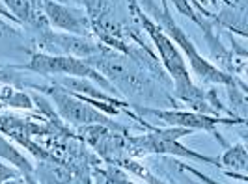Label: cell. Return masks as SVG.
<instances>
[{"instance_id": "2", "label": "cell", "mask_w": 248, "mask_h": 184, "mask_svg": "<svg viewBox=\"0 0 248 184\" xmlns=\"http://www.w3.org/2000/svg\"><path fill=\"white\" fill-rule=\"evenodd\" d=\"M88 61L110 82L114 89L124 91L125 95L144 97V93H151L149 80L135 65V61L127 60L122 54H116L112 49L101 47L99 52L88 58Z\"/></svg>"}, {"instance_id": "12", "label": "cell", "mask_w": 248, "mask_h": 184, "mask_svg": "<svg viewBox=\"0 0 248 184\" xmlns=\"http://www.w3.org/2000/svg\"><path fill=\"white\" fill-rule=\"evenodd\" d=\"M170 4H174V8L177 12L181 13V15H185L186 19H190L192 23H196V25L202 28V30H207V25L202 21V17H200L196 10L192 8V4H190V0H168Z\"/></svg>"}, {"instance_id": "13", "label": "cell", "mask_w": 248, "mask_h": 184, "mask_svg": "<svg viewBox=\"0 0 248 184\" xmlns=\"http://www.w3.org/2000/svg\"><path fill=\"white\" fill-rule=\"evenodd\" d=\"M108 183L110 184H137V183H131L127 177H124L122 173H118V171H114L108 175Z\"/></svg>"}, {"instance_id": "5", "label": "cell", "mask_w": 248, "mask_h": 184, "mask_svg": "<svg viewBox=\"0 0 248 184\" xmlns=\"http://www.w3.org/2000/svg\"><path fill=\"white\" fill-rule=\"evenodd\" d=\"M190 134L185 128L172 127V128H164V130H153L151 134L144 136H133L129 138L131 147L138 153H149V155H174V156H183V158H192L211 164V166H220L218 158L200 155L192 149L185 147L183 143H179V138Z\"/></svg>"}, {"instance_id": "10", "label": "cell", "mask_w": 248, "mask_h": 184, "mask_svg": "<svg viewBox=\"0 0 248 184\" xmlns=\"http://www.w3.org/2000/svg\"><path fill=\"white\" fill-rule=\"evenodd\" d=\"M2 2L13 13L15 21H21L26 26L36 28V32L49 28V23L39 8V0H2Z\"/></svg>"}, {"instance_id": "3", "label": "cell", "mask_w": 248, "mask_h": 184, "mask_svg": "<svg viewBox=\"0 0 248 184\" xmlns=\"http://www.w3.org/2000/svg\"><path fill=\"white\" fill-rule=\"evenodd\" d=\"M157 12V10H155ZM157 25L161 26L162 30L168 34V37L175 43V47L181 50L183 58L188 60L190 71L194 73V76L203 84H224V86H235V80L228 73H224L222 69H218L217 65H213L209 60H205L200 50L196 49V45L188 39L185 34V30L175 23L170 17V13L166 8H162L157 12Z\"/></svg>"}, {"instance_id": "8", "label": "cell", "mask_w": 248, "mask_h": 184, "mask_svg": "<svg viewBox=\"0 0 248 184\" xmlns=\"http://www.w3.org/2000/svg\"><path fill=\"white\" fill-rule=\"evenodd\" d=\"M140 113H148V115H153L157 119H161L164 125L168 127H179V128H185L188 132L192 130H203V132H209L213 134L224 147H228V143L222 140V136L218 134L217 127L220 123H230L226 119H220L217 115H207V113H200V112L194 110H175V108H170V110H157V108H137Z\"/></svg>"}, {"instance_id": "11", "label": "cell", "mask_w": 248, "mask_h": 184, "mask_svg": "<svg viewBox=\"0 0 248 184\" xmlns=\"http://www.w3.org/2000/svg\"><path fill=\"white\" fill-rule=\"evenodd\" d=\"M247 147L245 143H233V145H228L224 149L222 156L218 158V164L222 168H232L233 171H241L247 175Z\"/></svg>"}, {"instance_id": "9", "label": "cell", "mask_w": 248, "mask_h": 184, "mask_svg": "<svg viewBox=\"0 0 248 184\" xmlns=\"http://www.w3.org/2000/svg\"><path fill=\"white\" fill-rule=\"evenodd\" d=\"M39 8L45 15L47 23L52 28H58L65 34L90 37L92 34V23L90 15L84 10L63 6L56 0H39Z\"/></svg>"}, {"instance_id": "1", "label": "cell", "mask_w": 248, "mask_h": 184, "mask_svg": "<svg viewBox=\"0 0 248 184\" xmlns=\"http://www.w3.org/2000/svg\"><path fill=\"white\" fill-rule=\"evenodd\" d=\"M133 13L140 21L142 28L146 30L149 39L153 41L155 50H157V54L161 58V63L164 65V69L172 76L177 99H181L185 104H188L190 110L211 115L217 108H215V104H211L205 99V93L194 84V78L190 74V69L186 65V60L183 58L181 50L175 47V43L168 37V34L149 15H146L142 10H138L137 6H133Z\"/></svg>"}, {"instance_id": "6", "label": "cell", "mask_w": 248, "mask_h": 184, "mask_svg": "<svg viewBox=\"0 0 248 184\" xmlns=\"http://www.w3.org/2000/svg\"><path fill=\"white\" fill-rule=\"evenodd\" d=\"M43 91L50 93L56 112L65 121L73 123V125H105V127L116 128V125L110 121L108 115H105L101 110H95V106L92 102L69 93L67 89L52 84V86L45 87Z\"/></svg>"}, {"instance_id": "7", "label": "cell", "mask_w": 248, "mask_h": 184, "mask_svg": "<svg viewBox=\"0 0 248 184\" xmlns=\"http://www.w3.org/2000/svg\"><path fill=\"white\" fill-rule=\"evenodd\" d=\"M37 52L45 54H58V56H75V58H92L101 50V45L92 41L90 37L65 34V32H52L41 30L36 37Z\"/></svg>"}, {"instance_id": "4", "label": "cell", "mask_w": 248, "mask_h": 184, "mask_svg": "<svg viewBox=\"0 0 248 184\" xmlns=\"http://www.w3.org/2000/svg\"><path fill=\"white\" fill-rule=\"evenodd\" d=\"M26 71H32L41 76H75V78H88L95 82L97 86L105 87L107 91L116 89L103 74L84 58H75V56H58V54H45V52H36L32 54L30 61L26 63Z\"/></svg>"}, {"instance_id": "14", "label": "cell", "mask_w": 248, "mask_h": 184, "mask_svg": "<svg viewBox=\"0 0 248 184\" xmlns=\"http://www.w3.org/2000/svg\"><path fill=\"white\" fill-rule=\"evenodd\" d=\"M211 2H218V0H211Z\"/></svg>"}]
</instances>
